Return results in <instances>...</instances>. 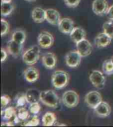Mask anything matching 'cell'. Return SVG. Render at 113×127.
<instances>
[{"label": "cell", "mask_w": 113, "mask_h": 127, "mask_svg": "<svg viewBox=\"0 0 113 127\" xmlns=\"http://www.w3.org/2000/svg\"><path fill=\"white\" fill-rule=\"evenodd\" d=\"M38 46L42 49H48L54 44V38L51 33L47 31L40 32L37 38Z\"/></svg>", "instance_id": "7"}, {"label": "cell", "mask_w": 113, "mask_h": 127, "mask_svg": "<svg viewBox=\"0 0 113 127\" xmlns=\"http://www.w3.org/2000/svg\"><path fill=\"white\" fill-rule=\"evenodd\" d=\"M23 44L18 43L13 39L8 42L7 45V51L10 55L15 58H17L23 51Z\"/></svg>", "instance_id": "11"}, {"label": "cell", "mask_w": 113, "mask_h": 127, "mask_svg": "<svg viewBox=\"0 0 113 127\" xmlns=\"http://www.w3.org/2000/svg\"><path fill=\"white\" fill-rule=\"evenodd\" d=\"M39 76H40L39 70L34 66H29L23 72L24 78L26 81L30 83H33L38 80Z\"/></svg>", "instance_id": "15"}, {"label": "cell", "mask_w": 113, "mask_h": 127, "mask_svg": "<svg viewBox=\"0 0 113 127\" xmlns=\"http://www.w3.org/2000/svg\"><path fill=\"white\" fill-rule=\"evenodd\" d=\"M84 101L88 107L94 109L97 105L103 101V97L99 92L93 90L87 94L85 96Z\"/></svg>", "instance_id": "5"}, {"label": "cell", "mask_w": 113, "mask_h": 127, "mask_svg": "<svg viewBox=\"0 0 113 127\" xmlns=\"http://www.w3.org/2000/svg\"><path fill=\"white\" fill-rule=\"evenodd\" d=\"M107 15L108 18L109 19L110 21H113V5L109 7L107 13Z\"/></svg>", "instance_id": "35"}, {"label": "cell", "mask_w": 113, "mask_h": 127, "mask_svg": "<svg viewBox=\"0 0 113 127\" xmlns=\"http://www.w3.org/2000/svg\"><path fill=\"white\" fill-rule=\"evenodd\" d=\"M26 38H27L26 32L23 29H17L14 31L11 36V39L21 44L25 43Z\"/></svg>", "instance_id": "22"}, {"label": "cell", "mask_w": 113, "mask_h": 127, "mask_svg": "<svg viewBox=\"0 0 113 127\" xmlns=\"http://www.w3.org/2000/svg\"><path fill=\"white\" fill-rule=\"evenodd\" d=\"M15 7L11 2H1V15L3 17H8L13 11Z\"/></svg>", "instance_id": "21"}, {"label": "cell", "mask_w": 113, "mask_h": 127, "mask_svg": "<svg viewBox=\"0 0 113 127\" xmlns=\"http://www.w3.org/2000/svg\"><path fill=\"white\" fill-rule=\"evenodd\" d=\"M69 75L67 72L62 70L54 71L51 77L52 86L58 90L66 87L69 83Z\"/></svg>", "instance_id": "2"}, {"label": "cell", "mask_w": 113, "mask_h": 127, "mask_svg": "<svg viewBox=\"0 0 113 127\" xmlns=\"http://www.w3.org/2000/svg\"><path fill=\"white\" fill-rule=\"evenodd\" d=\"M109 5L107 0H94L92 3L93 13L98 16L107 15Z\"/></svg>", "instance_id": "9"}, {"label": "cell", "mask_w": 113, "mask_h": 127, "mask_svg": "<svg viewBox=\"0 0 113 127\" xmlns=\"http://www.w3.org/2000/svg\"><path fill=\"white\" fill-rule=\"evenodd\" d=\"M77 50L82 57H87L90 55L93 50L92 44H91L89 40L83 39L80 42L76 44Z\"/></svg>", "instance_id": "10"}, {"label": "cell", "mask_w": 113, "mask_h": 127, "mask_svg": "<svg viewBox=\"0 0 113 127\" xmlns=\"http://www.w3.org/2000/svg\"><path fill=\"white\" fill-rule=\"evenodd\" d=\"M12 0H1V2H11Z\"/></svg>", "instance_id": "37"}, {"label": "cell", "mask_w": 113, "mask_h": 127, "mask_svg": "<svg viewBox=\"0 0 113 127\" xmlns=\"http://www.w3.org/2000/svg\"><path fill=\"white\" fill-rule=\"evenodd\" d=\"M111 61L113 62V55L111 57Z\"/></svg>", "instance_id": "40"}, {"label": "cell", "mask_w": 113, "mask_h": 127, "mask_svg": "<svg viewBox=\"0 0 113 127\" xmlns=\"http://www.w3.org/2000/svg\"><path fill=\"white\" fill-rule=\"evenodd\" d=\"M57 117L55 113L52 112H47L42 118V125L44 127H51L55 124Z\"/></svg>", "instance_id": "20"}, {"label": "cell", "mask_w": 113, "mask_h": 127, "mask_svg": "<svg viewBox=\"0 0 113 127\" xmlns=\"http://www.w3.org/2000/svg\"><path fill=\"white\" fill-rule=\"evenodd\" d=\"M71 40L74 43L77 44V42H80L83 39H85L86 37V32L81 27H75L73 31L69 34Z\"/></svg>", "instance_id": "19"}, {"label": "cell", "mask_w": 113, "mask_h": 127, "mask_svg": "<svg viewBox=\"0 0 113 127\" xmlns=\"http://www.w3.org/2000/svg\"><path fill=\"white\" fill-rule=\"evenodd\" d=\"M61 101L67 108H73L78 105L79 96L75 91L67 90L63 94L61 97Z\"/></svg>", "instance_id": "4"}, {"label": "cell", "mask_w": 113, "mask_h": 127, "mask_svg": "<svg viewBox=\"0 0 113 127\" xmlns=\"http://www.w3.org/2000/svg\"><path fill=\"white\" fill-rule=\"evenodd\" d=\"M1 118L5 121H9L14 117V116L17 114V111L13 107H9L5 109V110L1 109Z\"/></svg>", "instance_id": "23"}, {"label": "cell", "mask_w": 113, "mask_h": 127, "mask_svg": "<svg viewBox=\"0 0 113 127\" xmlns=\"http://www.w3.org/2000/svg\"><path fill=\"white\" fill-rule=\"evenodd\" d=\"M40 48L37 46H33L27 49L22 55L23 61L27 65L32 66L38 61L40 58Z\"/></svg>", "instance_id": "3"}, {"label": "cell", "mask_w": 113, "mask_h": 127, "mask_svg": "<svg viewBox=\"0 0 113 127\" xmlns=\"http://www.w3.org/2000/svg\"><path fill=\"white\" fill-rule=\"evenodd\" d=\"M7 57V51H6L3 48H1V61L3 63L4 61H5Z\"/></svg>", "instance_id": "34"}, {"label": "cell", "mask_w": 113, "mask_h": 127, "mask_svg": "<svg viewBox=\"0 0 113 127\" xmlns=\"http://www.w3.org/2000/svg\"><path fill=\"white\" fill-rule=\"evenodd\" d=\"M1 36H3L8 34L9 32V25L7 21L4 19H1Z\"/></svg>", "instance_id": "31"}, {"label": "cell", "mask_w": 113, "mask_h": 127, "mask_svg": "<svg viewBox=\"0 0 113 127\" xmlns=\"http://www.w3.org/2000/svg\"><path fill=\"white\" fill-rule=\"evenodd\" d=\"M61 19L60 14L57 10L52 8L46 9V21L50 25L57 26Z\"/></svg>", "instance_id": "17"}, {"label": "cell", "mask_w": 113, "mask_h": 127, "mask_svg": "<svg viewBox=\"0 0 113 127\" xmlns=\"http://www.w3.org/2000/svg\"><path fill=\"white\" fill-rule=\"evenodd\" d=\"M15 125V123H14L13 121H7L6 122H2L1 123V127H3V126H7V127H13Z\"/></svg>", "instance_id": "36"}, {"label": "cell", "mask_w": 113, "mask_h": 127, "mask_svg": "<svg viewBox=\"0 0 113 127\" xmlns=\"http://www.w3.org/2000/svg\"><path fill=\"white\" fill-rule=\"evenodd\" d=\"M40 92H39L36 90L29 89L26 92L29 103L35 102V101H38V100H40Z\"/></svg>", "instance_id": "25"}, {"label": "cell", "mask_w": 113, "mask_h": 127, "mask_svg": "<svg viewBox=\"0 0 113 127\" xmlns=\"http://www.w3.org/2000/svg\"><path fill=\"white\" fill-rule=\"evenodd\" d=\"M57 126H63V127H66V125H65V124H58V125H57Z\"/></svg>", "instance_id": "39"}, {"label": "cell", "mask_w": 113, "mask_h": 127, "mask_svg": "<svg viewBox=\"0 0 113 127\" xmlns=\"http://www.w3.org/2000/svg\"><path fill=\"white\" fill-rule=\"evenodd\" d=\"M41 61L45 68L47 69H53L57 63V57L54 53L48 52L42 55Z\"/></svg>", "instance_id": "13"}, {"label": "cell", "mask_w": 113, "mask_h": 127, "mask_svg": "<svg viewBox=\"0 0 113 127\" xmlns=\"http://www.w3.org/2000/svg\"><path fill=\"white\" fill-rule=\"evenodd\" d=\"M57 27L59 32L65 34H70L71 31L75 28L73 20L69 18L61 19L57 25Z\"/></svg>", "instance_id": "14"}, {"label": "cell", "mask_w": 113, "mask_h": 127, "mask_svg": "<svg viewBox=\"0 0 113 127\" xmlns=\"http://www.w3.org/2000/svg\"><path fill=\"white\" fill-rule=\"evenodd\" d=\"M111 113V107L106 101H103L97 105L94 109V113L98 117L106 118L110 115Z\"/></svg>", "instance_id": "12"}, {"label": "cell", "mask_w": 113, "mask_h": 127, "mask_svg": "<svg viewBox=\"0 0 113 127\" xmlns=\"http://www.w3.org/2000/svg\"><path fill=\"white\" fill-rule=\"evenodd\" d=\"M26 1H28V2H35L37 0H25Z\"/></svg>", "instance_id": "38"}, {"label": "cell", "mask_w": 113, "mask_h": 127, "mask_svg": "<svg viewBox=\"0 0 113 127\" xmlns=\"http://www.w3.org/2000/svg\"><path fill=\"white\" fill-rule=\"evenodd\" d=\"M11 101V97L8 95H2L1 97V109L5 107L7 105L9 104Z\"/></svg>", "instance_id": "33"}, {"label": "cell", "mask_w": 113, "mask_h": 127, "mask_svg": "<svg viewBox=\"0 0 113 127\" xmlns=\"http://www.w3.org/2000/svg\"><path fill=\"white\" fill-rule=\"evenodd\" d=\"M40 101L44 105L54 109L57 108L60 103L59 96L52 90L40 92Z\"/></svg>", "instance_id": "1"}, {"label": "cell", "mask_w": 113, "mask_h": 127, "mask_svg": "<svg viewBox=\"0 0 113 127\" xmlns=\"http://www.w3.org/2000/svg\"><path fill=\"white\" fill-rule=\"evenodd\" d=\"M89 80L94 87L98 89L103 88L105 85L106 78L104 74L99 70H93L89 75Z\"/></svg>", "instance_id": "6"}, {"label": "cell", "mask_w": 113, "mask_h": 127, "mask_svg": "<svg viewBox=\"0 0 113 127\" xmlns=\"http://www.w3.org/2000/svg\"><path fill=\"white\" fill-rule=\"evenodd\" d=\"M31 17L36 23H42L46 21V10L40 7L34 8L31 12Z\"/></svg>", "instance_id": "18"}, {"label": "cell", "mask_w": 113, "mask_h": 127, "mask_svg": "<svg viewBox=\"0 0 113 127\" xmlns=\"http://www.w3.org/2000/svg\"><path fill=\"white\" fill-rule=\"evenodd\" d=\"M103 30L105 33L113 38V22L112 21L106 22L103 25Z\"/></svg>", "instance_id": "28"}, {"label": "cell", "mask_w": 113, "mask_h": 127, "mask_svg": "<svg viewBox=\"0 0 113 127\" xmlns=\"http://www.w3.org/2000/svg\"><path fill=\"white\" fill-rule=\"evenodd\" d=\"M82 56L79 54L77 50L69 51L65 56V62L67 66L70 68H75L79 65L81 61Z\"/></svg>", "instance_id": "8"}, {"label": "cell", "mask_w": 113, "mask_h": 127, "mask_svg": "<svg viewBox=\"0 0 113 127\" xmlns=\"http://www.w3.org/2000/svg\"><path fill=\"white\" fill-rule=\"evenodd\" d=\"M27 103H29L26 93H20L15 97V104L17 107H25Z\"/></svg>", "instance_id": "24"}, {"label": "cell", "mask_w": 113, "mask_h": 127, "mask_svg": "<svg viewBox=\"0 0 113 127\" xmlns=\"http://www.w3.org/2000/svg\"><path fill=\"white\" fill-rule=\"evenodd\" d=\"M17 115L19 118L21 119V121L25 122L27 119L30 117L29 116V111L27 109H25L24 107H19V109L17 111Z\"/></svg>", "instance_id": "29"}, {"label": "cell", "mask_w": 113, "mask_h": 127, "mask_svg": "<svg viewBox=\"0 0 113 127\" xmlns=\"http://www.w3.org/2000/svg\"><path fill=\"white\" fill-rule=\"evenodd\" d=\"M81 0H63V2L67 7L75 8L79 5Z\"/></svg>", "instance_id": "32"}, {"label": "cell", "mask_w": 113, "mask_h": 127, "mask_svg": "<svg viewBox=\"0 0 113 127\" xmlns=\"http://www.w3.org/2000/svg\"><path fill=\"white\" fill-rule=\"evenodd\" d=\"M113 38L105 32H101L95 38V45L98 48H104L109 46Z\"/></svg>", "instance_id": "16"}, {"label": "cell", "mask_w": 113, "mask_h": 127, "mask_svg": "<svg viewBox=\"0 0 113 127\" xmlns=\"http://www.w3.org/2000/svg\"><path fill=\"white\" fill-rule=\"evenodd\" d=\"M103 71L105 74L111 75L113 74V62L111 59H107L104 61L102 66Z\"/></svg>", "instance_id": "26"}, {"label": "cell", "mask_w": 113, "mask_h": 127, "mask_svg": "<svg viewBox=\"0 0 113 127\" xmlns=\"http://www.w3.org/2000/svg\"><path fill=\"white\" fill-rule=\"evenodd\" d=\"M25 122L23 125L25 127H36L40 124V120L37 115H34L33 117H29Z\"/></svg>", "instance_id": "27"}, {"label": "cell", "mask_w": 113, "mask_h": 127, "mask_svg": "<svg viewBox=\"0 0 113 127\" xmlns=\"http://www.w3.org/2000/svg\"><path fill=\"white\" fill-rule=\"evenodd\" d=\"M41 110V106L38 101H35L30 103L29 107V111L33 115H37Z\"/></svg>", "instance_id": "30"}]
</instances>
